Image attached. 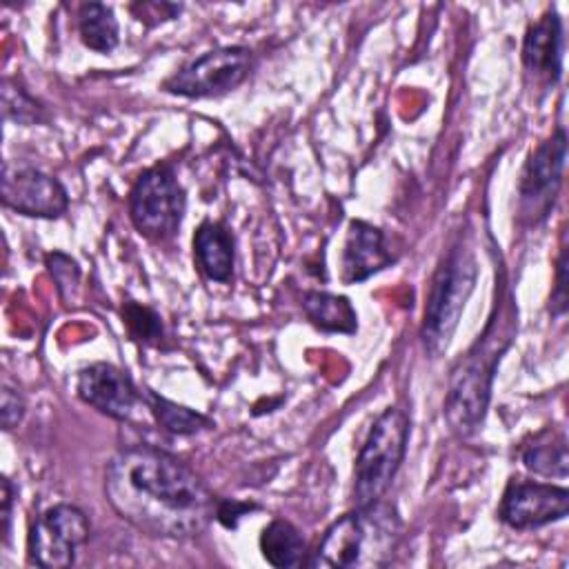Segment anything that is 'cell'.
I'll use <instances>...</instances> for the list:
<instances>
[{
	"mask_svg": "<svg viewBox=\"0 0 569 569\" xmlns=\"http://www.w3.org/2000/svg\"><path fill=\"white\" fill-rule=\"evenodd\" d=\"M104 496L122 520L156 538L198 536L218 505L196 471L149 445L127 447L109 460Z\"/></svg>",
	"mask_w": 569,
	"mask_h": 569,
	"instance_id": "6da1fadb",
	"label": "cell"
},
{
	"mask_svg": "<svg viewBox=\"0 0 569 569\" xmlns=\"http://www.w3.org/2000/svg\"><path fill=\"white\" fill-rule=\"evenodd\" d=\"M400 533V516L382 498L369 505H356L353 511L338 518L325 531L309 565L338 569L382 567L391 560Z\"/></svg>",
	"mask_w": 569,
	"mask_h": 569,
	"instance_id": "7a4b0ae2",
	"label": "cell"
},
{
	"mask_svg": "<svg viewBox=\"0 0 569 569\" xmlns=\"http://www.w3.org/2000/svg\"><path fill=\"white\" fill-rule=\"evenodd\" d=\"M476 278V258L467 244H456L449 249L438 271L433 273L420 327L422 345L433 358L447 351L460 313L473 291Z\"/></svg>",
	"mask_w": 569,
	"mask_h": 569,
	"instance_id": "3957f363",
	"label": "cell"
},
{
	"mask_svg": "<svg viewBox=\"0 0 569 569\" xmlns=\"http://www.w3.org/2000/svg\"><path fill=\"white\" fill-rule=\"evenodd\" d=\"M409 418L398 407H387L371 425L353 467V500L369 505L385 496L407 451Z\"/></svg>",
	"mask_w": 569,
	"mask_h": 569,
	"instance_id": "277c9868",
	"label": "cell"
},
{
	"mask_svg": "<svg viewBox=\"0 0 569 569\" xmlns=\"http://www.w3.org/2000/svg\"><path fill=\"white\" fill-rule=\"evenodd\" d=\"M498 340H502L498 338V333L493 338L485 333L482 340H478L467 358L460 360L453 369L449 393L445 400V416L449 427L458 436L473 433L485 418L491 396L493 369L500 360V353L505 351V345L498 347Z\"/></svg>",
	"mask_w": 569,
	"mask_h": 569,
	"instance_id": "5b68a950",
	"label": "cell"
},
{
	"mask_svg": "<svg viewBox=\"0 0 569 569\" xmlns=\"http://www.w3.org/2000/svg\"><path fill=\"white\" fill-rule=\"evenodd\" d=\"M184 204V189L173 169L158 164L142 171L136 180L129 196V216L142 236L167 240L180 229Z\"/></svg>",
	"mask_w": 569,
	"mask_h": 569,
	"instance_id": "8992f818",
	"label": "cell"
},
{
	"mask_svg": "<svg viewBox=\"0 0 569 569\" xmlns=\"http://www.w3.org/2000/svg\"><path fill=\"white\" fill-rule=\"evenodd\" d=\"M89 538V520L73 505L49 507L29 531V560L42 569L71 567Z\"/></svg>",
	"mask_w": 569,
	"mask_h": 569,
	"instance_id": "52a82bcc",
	"label": "cell"
},
{
	"mask_svg": "<svg viewBox=\"0 0 569 569\" xmlns=\"http://www.w3.org/2000/svg\"><path fill=\"white\" fill-rule=\"evenodd\" d=\"M251 69V51L247 47H220L202 53L173 73L164 89L184 98H209L236 89Z\"/></svg>",
	"mask_w": 569,
	"mask_h": 569,
	"instance_id": "ba28073f",
	"label": "cell"
},
{
	"mask_svg": "<svg viewBox=\"0 0 569 569\" xmlns=\"http://www.w3.org/2000/svg\"><path fill=\"white\" fill-rule=\"evenodd\" d=\"M2 202L22 216L60 218L69 207V196L53 176L7 162L2 169Z\"/></svg>",
	"mask_w": 569,
	"mask_h": 569,
	"instance_id": "9c48e42d",
	"label": "cell"
},
{
	"mask_svg": "<svg viewBox=\"0 0 569 569\" xmlns=\"http://www.w3.org/2000/svg\"><path fill=\"white\" fill-rule=\"evenodd\" d=\"M500 520L513 529H533L569 513V491L558 485L511 480L500 500Z\"/></svg>",
	"mask_w": 569,
	"mask_h": 569,
	"instance_id": "30bf717a",
	"label": "cell"
},
{
	"mask_svg": "<svg viewBox=\"0 0 569 569\" xmlns=\"http://www.w3.org/2000/svg\"><path fill=\"white\" fill-rule=\"evenodd\" d=\"M78 396L116 420H127L138 402V391L131 378L109 362H96L80 371Z\"/></svg>",
	"mask_w": 569,
	"mask_h": 569,
	"instance_id": "8fae6325",
	"label": "cell"
},
{
	"mask_svg": "<svg viewBox=\"0 0 569 569\" xmlns=\"http://www.w3.org/2000/svg\"><path fill=\"white\" fill-rule=\"evenodd\" d=\"M565 160H567V136L562 129H558L527 160L525 171L520 176L522 200L533 202V207L542 202L547 209V204L553 200V193L562 182Z\"/></svg>",
	"mask_w": 569,
	"mask_h": 569,
	"instance_id": "7c38bea8",
	"label": "cell"
},
{
	"mask_svg": "<svg viewBox=\"0 0 569 569\" xmlns=\"http://www.w3.org/2000/svg\"><path fill=\"white\" fill-rule=\"evenodd\" d=\"M391 262L393 258L385 244V233L365 220H353L342 251V280L347 284H358Z\"/></svg>",
	"mask_w": 569,
	"mask_h": 569,
	"instance_id": "4fadbf2b",
	"label": "cell"
},
{
	"mask_svg": "<svg viewBox=\"0 0 569 569\" xmlns=\"http://www.w3.org/2000/svg\"><path fill=\"white\" fill-rule=\"evenodd\" d=\"M562 22L556 11L545 13L538 22L527 29L522 44V60L533 78L545 80L547 84L560 78L562 69Z\"/></svg>",
	"mask_w": 569,
	"mask_h": 569,
	"instance_id": "5bb4252c",
	"label": "cell"
},
{
	"mask_svg": "<svg viewBox=\"0 0 569 569\" xmlns=\"http://www.w3.org/2000/svg\"><path fill=\"white\" fill-rule=\"evenodd\" d=\"M193 256L200 271L216 282L233 273V238L220 222H202L193 236Z\"/></svg>",
	"mask_w": 569,
	"mask_h": 569,
	"instance_id": "9a60e30c",
	"label": "cell"
},
{
	"mask_svg": "<svg viewBox=\"0 0 569 569\" xmlns=\"http://www.w3.org/2000/svg\"><path fill=\"white\" fill-rule=\"evenodd\" d=\"M260 551L273 567H300L307 556V542L287 520H271L260 533Z\"/></svg>",
	"mask_w": 569,
	"mask_h": 569,
	"instance_id": "2e32d148",
	"label": "cell"
},
{
	"mask_svg": "<svg viewBox=\"0 0 569 569\" xmlns=\"http://www.w3.org/2000/svg\"><path fill=\"white\" fill-rule=\"evenodd\" d=\"M302 309L307 318L325 331L353 333L358 329L356 311L349 298L345 296H336L327 291H309L302 298Z\"/></svg>",
	"mask_w": 569,
	"mask_h": 569,
	"instance_id": "e0dca14e",
	"label": "cell"
},
{
	"mask_svg": "<svg viewBox=\"0 0 569 569\" xmlns=\"http://www.w3.org/2000/svg\"><path fill=\"white\" fill-rule=\"evenodd\" d=\"M78 29H80L82 42L98 53H109L118 47V40H120L118 20L113 16V9L102 2H84L80 7Z\"/></svg>",
	"mask_w": 569,
	"mask_h": 569,
	"instance_id": "ac0fdd59",
	"label": "cell"
},
{
	"mask_svg": "<svg viewBox=\"0 0 569 569\" xmlns=\"http://www.w3.org/2000/svg\"><path fill=\"white\" fill-rule=\"evenodd\" d=\"M522 462L527 469L540 476H553V478H567V438L562 431H545L538 438H533L531 445L522 451Z\"/></svg>",
	"mask_w": 569,
	"mask_h": 569,
	"instance_id": "d6986e66",
	"label": "cell"
},
{
	"mask_svg": "<svg viewBox=\"0 0 569 569\" xmlns=\"http://www.w3.org/2000/svg\"><path fill=\"white\" fill-rule=\"evenodd\" d=\"M149 402H151V411H153L156 420L173 433H196L211 425L202 413L191 411L189 407L176 405L156 393H149Z\"/></svg>",
	"mask_w": 569,
	"mask_h": 569,
	"instance_id": "ffe728a7",
	"label": "cell"
},
{
	"mask_svg": "<svg viewBox=\"0 0 569 569\" xmlns=\"http://www.w3.org/2000/svg\"><path fill=\"white\" fill-rule=\"evenodd\" d=\"M2 109L4 118L18 122V124H31L40 120V107L33 98H29L20 87H11V82H4L2 89Z\"/></svg>",
	"mask_w": 569,
	"mask_h": 569,
	"instance_id": "44dd1931",
	"label": "cell"
},
{
	"mask_svg": "<svg viewBox=\"0 0 569 569\" xmlns=\"http://www.w3.org/2000/svg\"><path fill=\"white\" fill-rule=\"evenodd\" d=\"M124 318H127V325L131 327V331L140 340H156V338L162 336L160 318L149 307H140L136 302H129L127 309H124Z\"/></svg>",
	"mask_w": 569,
	"mask_h": 569,
	"instance_id": "7402d4cb",
	"label": "cell"
},
{
	"mask_svg": "<svg viewBox=\"0 0 569 569\" xmlns=\"http://www.w3.org/2000/svg\"><path fill=\"white\" fill-rule=\"evenodd\" d=\"M24 416V400L18 391L4 387L2 389V427L7 431L16 429Z\"/></svg>",
	"mask_w": 569,
	"mask_h": 569,
	"instance_id": "603a6c76",
	"label": "cell"
},
{
	"mask_svg": "<svg viewBox=\"0 0 569 569\" xmlns=\"http://www.w3.org/2000/svg\"><path fill=\"white\" fill-rule=\"evenodd\" d=\"M567 253L562 251L560 253V260H558V276H556V291L551 293V311L556 316H562L565 309H567Z\"/></svg>",
	"mask_w": 569,
	"mask_h": 569,
	"instance_id": "cb8c5ba5",
	"label": "cell"
},
{
	"mask_svg": "<svg viewBox=\"0 0 569 569\" xmlns=\"http://www.w3.org/2000/svg\"><path fill=\"white\" fill-rule=\"evenodd\" d=\"M256 509L253 505H240L236 500H218L216 505V518L224 525V527H236L238 518L244 516L247 511Z\"/></svg>",
	"mask_w": 569,
	"mask_h": 569,
	"instance_id": "d4e9b609",
	"label": "cell"
},
{
	"mask_svg": "<svg viewBox=\"0 0 569 569\" xmlns=\"http://www.w3.org/2000/svg\"><path fill=\"white\" fill-rule=\"evenodd\" d=\"M11 496H13V489H11V482L9 478L2 480V538L7 540L9 538V522H11Z\"/></svg>",
	"mask_w": 569,
	"mask_h": 569,
	"instance_id": "484cf974",
	"label": "cell"
}]
</instances>
